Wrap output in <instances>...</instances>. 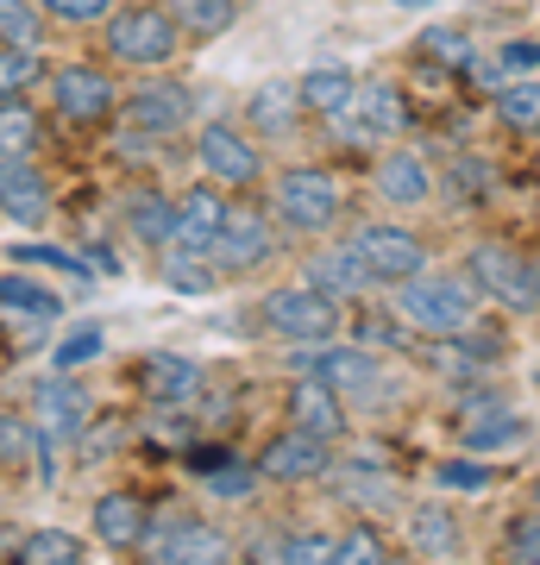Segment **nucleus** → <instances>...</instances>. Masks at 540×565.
Returning a JSON list of instances; mask_svg holds the SVG:
<instances>
[{
  "label": "nucleus",
  "mask_w": 540,
  "mask_h": 565,
  "mask_svg": "<svg viewBox=\"0 0 540 565\" xmlns=\"http://www.w3.org/2000/svg\"><path fill=\"white\" fill-rule=\"evenodd\" d=\"M396 302H390V315H396L409 333H421V340H459V333H472L478 327V289H472V277H409L390 289Z\"/></svg>",
  "instance_id": "f257e3e1"
},
{
  "label": "nucleus",
  "mask_w": 540,
  "mask_h": 565,
  "mask_svg": "<svg viewBox=\"0 0 540 565\" xmlns=\"http://www.w3.org/2000/svg\"><path fill=\"white\" fill-rule=\"evenodd\" d=\"M271 214L296 239H327L346 221V182L327 163H289L271 177Z\"/></svg>",
  "instance_id": "f03ea898"
},
{
  "label": "nucleus",
  "mask_w": 540,
  "mask_h": 565,
  "mask_svg": "<svg viewBox=\"0 0 540 565\" xmlns=\"http://www.w3.org/2000/svg\"><path fill=\"white\" fill-rule=\"evenodd\" d=\"M465 277L484 302L509 308V315H534L540 308V264L509 239H478L465 252Z\"/></svg>",
  "instance_id": "7ed1b4c3"
},
{
  "label": "nucleus",
  "mask_w": 540,
  "mask_h": 565,
  "mask_svg": "<svg viewBox=\"0 0 540 565\" xmlns=\"http://www.w3.org/2000/svg\"><path fill=\"white\" fill-rule=\"evenodd\" d=\"M177 51H182V25L158 0L107 13V57L126 63V70H163V63H177Z\"/></svg>",
  "instance_id": "20e7f679"
},
{
  "label": "nucleus",
  "mask_w": 540,
  "mask_h": 565,
  "mask_svg": "<svg viewBox=\"0 0 540 565\" xmlns=\"http://www.w3.org/2000/svg\"><path fill=\"white\" fill-rule=\"evenodd\" d=\"M258 321L264 333H277L289 345H315V340H333L340 333V302L320 296L315 282H283L258 302Z\"/></svg>",
  "instance_id": "39448f33"
},
{
  "label": "nucleus",
  "mask_w": 540,
  "mask_h": 565,
  "mask_svg": "<svg viewBox=\"0 0 540 565\" xmlns=\"http://www.w3.org/2000/svg\"><path fill=\"white\" fill-rule=\"evenodd\" d=\"M289 371L296 377H315V384L340 390V396H371L383 384V359L371 345H340V340H315V345H296L289 352Z\"/></svg>",
  "instance_id": "423d86ee"
},
{
  "label": "nucleus",
  "mask_w": 540,
  "mask_h": 565,
  "mask_svg": "<svg viewBox=\"0 0 540 565\" xmlns=\"http://www.w3.org/2000/svg\"><path fill=\"white\" fill-rule=\"evenodd\" d=\"M346 245L359 252L364 270H371V282H383V289L421 277L427 258H434V245L421 239V233H409L402 221H364V226H352V239Z\"/></svg>",
  "instance_id": "0eeeda50"
},
{
  "label": "nucleus",
  "mask_w": 540,
  "mask_h": 565,
  "mask_svg": "<svg viewBox=\"0 0 540 565\" xmlns=\"http://www.w3.org/2000/svg\"><path fill=\"white\" fill-rule=\"evenodd\" d=\"M195 163L208 182H221V189H258L264 182V151L252 132H240V126L226 120H208L195 132Z\"/></svg>",
  "instance_id": "6e6552de"
},
{
  "label": "nucleus",
  "mask_w": 540,
  "mask_h": 565,
  "mask_svg": "<svg viewBox=\"0 0 540 565\" xmlns=\"http://www.w3.org/2000/svg\"><path fill=\"white\" fill-rule=\"evenodd\" d=\"M333 471V440H320V434H308V427H277L271 440L258 446V478L264 484H315V478H327Z\"/></svg>",
  "instance_id": "1a4fd4ad"
},
{
  "label": "nucleus",
  "mask_w": 540,
  "mask_h": 565,
  "mask_svg": "<svg viewBox=\"0 0 540 565\" xmlns=\"http://www.w3.org/2000/svg\"><path fill=\"white\" fill-rule=\"evenodd\" d=\"M453 427H459L465 452H497V446L521 440V415L516 403L490 384H459V403H453Z\"/></svg>",
  "instance_id": "9d476101"
},
{
  "label": "nucleus",
  "mask_w": 540,
  "mask_h": 565,
  "mask_svg": "<svg viewBox=\"0 0 540 565\" xmlns=\"http://www.w3.org/2000/svg\"><path fill=\"white\" fill-rule=\"evenodd\" d=\"M208 258H221L226 270H258V264L277 258V214H271V202H233L226 207V226L221 239H214V252Z\"/></svg>",
  "instance_id": "9b49d317"
},
{
  "label": "nucleus",
  "mask_w": 540,
  "mask_h": 565,
  "mask_svg": "<svg viewBox=\"0 0 540 565\" xmlns=\"http://www.w3.org/2000/svg\"><path fill=\"white\" fill-rule=\"evenodd\" d=\"M51 102L70 126H100L107 114H120V82L95 70V63H63L57 76H51Z\"/></svg>",
  "instance_id": "f8f14e48"
},
{
  "label": "nucleus",
  "mask_w": 540,
  "mask_h": 565,
  "mask_svg": "<svg viewBox=\"0 0 540 565\" xmlns=\"http://www.w3.org/2000/svg\"><path fill=\"white\" fill-rule=\"evenodd\" d=\"M371 189H378L383 207H427L441 195V177H434V163L421 158L415 145L390 139V151L371 163Z\"/></svg>",
  "instance_id": "ddd939ff"
},
{
  "label": "nucleus",
  "mask_w": 540,
  "mask_h": 565,
  "mask_svg": "<svg viewBox=\"0 0 540 565\" xmlns=\"http://www.w3.org/2000/svg\"><path fill=\"white\" fill-rule=\"evenodd\" d=\"M120 114H126L133 132H145V139H170V132H182V126L195 120V95H189L182 82H139L120 102Z\"/></svg>",
  "instance_id": "4468645a"
},
{
  "label": "nucleus",
  "mask_w": 540,
  "mask_h": 565,
  "mask_svg": "<svg viewBox=\"0 0 540 565\" xmlns=\"http://www.w3.org/2000/svg\"><path fill=\"white\" fill-rule=\"evenodd\" d=\"M327 484L346 509H364V515H383V509H402V478L383 471L378 459H346L327 471Z\"/></svg>",
  "instance_id": "2eb2a0df"
},
{
  "label": "nucleus",
  "mask_w": 540,
  "mask_h": 565,
  "mask_svg": "<svg viewBox=\"0 0 540 565\" xmlns=\"http://www.w3.org/2000/svg\"><path fill=\"white\" fill-rule=\"evenodd\" d=\"M145 553L163 565H221V559H233V541L208 522H170V527L145 534Z\"/></svg>",
  "instance_id": "dca6fc26"
},
{
  "label": "nucleus",
  "mask_w": 540,
  "mask_h": 565,
  "mask_svg": "<svg viewBox=\"0 0 540 565\" xmlns=\"http://www.w3.org/2000/svg\"><path fill=\"white\" fill-rule=\"evenodd\" d=\"M32 415H39V434L76 440L82 427H88V390H82L70 371H51V377L32 384Z\"/></svg>",
  "instance_id": "f3484780"
},
{
  "label": "nucleus",
  "mask_w": 540,
  "mask_h": 565,
  "mask_svg": "<svg viewBox=\"0 0 540 565\" xmlns=\"http://www.w3.org/2000/svg\"><path fill=\"white\" fill-rule=\"evenodd\" d=\"M0 214L13 226H44L51 221V182L32 158H0Z\"/></svg>",
  "instance_id": "a211bd4d"
},
{
  "label": "nucleus",
  "mask_w": 540,
  "mask_h": 565,
  "mask_svg": "<svg viewBox=\"0 0 540 565\" xmlns=\"http://www.w3.org/2000/svg\"><path fill=\"white\" fill-rule=\"evenodd\" d=\"M352 120H359L371 139H402V132L415 126V102H409V88L390 82V76L359 82V95H352Z\"/></svg>",
  "instance_id": "6ab92c4d"
},
{
  "label": "nucleus",
  "mask_w": 540,
  "mask_h": 565,
  "mask_svg": "<svg viewBox=\"0 0 540 565\" xmlns=\"http://www.w3.org/2000/svg\"><path fill=\"white\" fill-rule=\"evenodd\" d=\"M402 522H409V553H421V559H459L465 553V522L453 503H409Z\"/></svg>",
  "instance_id": "aec40b11"
},
{
  "label": "nucleus",
  "mask_w": 540,
  "mask_h": 565,
  "mask_svg": "<svg viewBox=\"0 0 540 565\" xmlns=\"http://www.w3.org/2000/svg\"><path fill=\"white\" fill-rule=\"evenodd\" d=\"M245 120L258 139H289L301 120H308V107H301V82L296 76H271L252 88V102H245Z\"/></svg>",
  "instance_id": "412c9836"
},
{
  "label": "nucleus",
  "mask_w": 540,
  "mask_h": 565,
  "mask_svg": "<svg viewBox=\"0 0 540 565\" xmlns=\"http://www.w3.org/2000/svg\"><path fill=\"white\" fill-rule=\"evenodd\" d=\"M95 541L114 546V553H139L145 534H151V509H145V497H133V490H107V497H95Z\"/></svg>",
  "instance_id": "4be33fe9"
},
{
  "label": "nucleus",
  "mask_w": 540,
  "mask_h": 565,
  "mask_svg": "<svg viewBox=\"0 0 540 565\" xmlns=\"http://www.w3.org/2000/svg\"><path fill=\"white\" fill-rule=\"evenodd\" d=\"M296 82H301V107H308V120H346V114H352V95H359L352 63H340V57L308 63Z\"/></svg>",
  "instance_id": "5701e85b"
},
{
  "label": "nucleus",
  "mask_w": 540,
  "mask_h": 565,
  "mask_svg": "<svg viewBox=\"0 0 540 565\" xmlns=\"http://www.w3.org/2000/svg\"><path fill=\"white\" fill-rule=\"evenodd\" d=\"M301 282H315L320 296H333V302H359L364 289H378L352 245H320L315 258L301 264Z\"/></svg>",
  "instance_id": "b1692460"
},
{
  "label": "nucleus",
  "mask_w": 540,
  "mask_h": 565,
  "mask_svg": "<svg viewBox=\"0 0 540 565\" xmlns=\"http://www.w3.org/2000/svg\"><path fill=\"white\" fill-rule=\"evenodd\" d=\"M289 422L320 434V440H346V396L315 384V377H296V390H289Z\"/></svg>",
  "instance_id": "393cba45"
},
{
  "label": "nucleus",
  "mask_w": 540,
  "mask_h": 565,
  "mask_svg": "<svg viewBox=\"0 0 540 565\" xmlns=\"http://www.w3.org/2000/svg\"><path fill=\"white\" fill-rule=\"evenodd\" d=\"M226 195H221V182H201V189H189L177 202V239L182 245H201V252H214V239H221V226H226Z\"/></svg>",
  "instance_id": "a878e982"
},
{
  "label": "nucleus",
  "mask_w": 540,
  "mask_h": 565,
  "mask_svg": "<svg viewBox=\"0 0 540 565\" xmlns=\"http://www.w3.org/2000/svg\"><path fill=\"white\" fill-rule=\"evenodd\" d=\"M126 226H133V239L151 245V252H163V245H177V202L163 195V189H151V182H139L133 195H126Z\"/></svg>",
  "instance_id": "bb28decb"
},
{
  "label": "nucleus",
  "mask_w": 540,
  "mask_h": 565,
  "mask_svg": "<svg viewBox=\"0 0 540 565\" xmlns=\"http://www.w3.org/2000/svg\"><path fill=\"white\" fill-rule=\"evenodd\" d=\"M139 390L158 403H189V396H201V364L182 352H151V359H139Z\"/></svg>",
  "instance_id": "cd10ccee"
},
{
  "label": "nucleus",
  "mask_w": 540,
  "mask_h": 565,
  "mask_svg": "<svg viewBox=\"0 0 540 565\" xmlns=\"http://www.w3.org/2000/svg\"><path fill=\"white\" fill-rule=\"evenodd\" d=\"M415 57L427 70H441V76H465L472 63H478V44L465 25H421L415 32Z\"/></svg>",
  "instance_id": "c85d7f7f"
},
{
  "label": "nucleus",
  "mask_w": 540,
  "mask_h": 565,
  "mask_svg": "<svg viewBox=\"0 0 540 565\" xmlns=\"http://www.w3.org/2000/svg\"><path fill=\"white\" fill-rule=\"evenodd\" d=\"M490 114H497L502 132H516V139H534V132H540V82H534V76L502 82L497 95H490Z\"/></svg>",
  "instance_id": "c756f323"
},
{
  "label": "nucleus",
  "mask_w": 540,
  "mask_h": 565,
  "mask_svg": "<svg viewBox=\"0 0 540 565\" xmlns=\"http://www.w3.org/2000/svg\"><path fill=\"white\" fill-rule=\"evenodd\" d=\"M13 559L20 565H82L88 559V541L70 534V527H32L13 541Z\"/></svg>",
  "instance_id": "7c9ffc66"
},
{
  "label": "nucleus",
  "mask_w": 540,
  "mask_h": 565,
  "mask_svg": "<svg viewBox=\"0 0 540 565\" xmlns=\"http://www.w3.org/2000/svg\"><path fill=\"white\" fill-rule=\"evenodd\" d=\"M170 13H177L182 39H221V32H233V20H240V0H163Z\"/></svg>",
  "instance_id": "2f4dec72"
},
{
  "label": "nucleus",
  "mask_w": 540,
  "mask_h": 565,
  "mask_svg": "<svg viewBox=\"0 0 540 565\" xmlns=\"http://www.w3.org/2000/svg\"><path fill=\"white\" fill-rule=\"evenodd\" d=\"M163 282L170 289H182V296H208L214 282H221V270L208 264V252L201 245H163Z\"/></svg>",
  "instance_id": "473e14b6"
},
{
  "label": "nucleus",
  "mask_w": 540,
  "mask_h": 565,
  "mask_svg": "<svg viewBox=\"0 0 540 565\" xmlns=\"http://www.w3.org/2000/svg\"><path fill=\"white\" fill-rule=\"evenodd\" d=\"M39 114L20 102V95H0V158H32V145H39Z\"/></svg>",
  "instance_id": "72a5a7b5"
},
{
  "label": "nucleus",
  "mask_w": 540,
  "mask_h": 565,
  "mask_svg": "<svg viewBox=\"0 0 540 565\" xmlns=\"http://www.w3.org/2000/svg\"><path fill=\"white\" fill-rule=\"evenodd\" d=\"M0 308H7V315H25V321H51L63 302L44 289V282H32V277L13 270V277H0Z\"/></svg>",
  "instance_id": "f704fd0d"
},
{
  "label": "nucleus",
  "mask_w": 540,
  "mask_h": 565,
  "mask_svg": "<svg viewBox=\"0 0 540 565\" xmlns=\"http://www.w3.org/2000/svg\"><path fill=\"white\" fill-rule=\"evenodd\" d=\"M390 559V541L378 534V522H352L333 534V565H383Z\"/></svg>",
  "instance_id": "c9c22d12"
},
{
  "label": "nucleus",
  "mask_w": 540,
  "mask_h": 565,
  "mask_svg": "<svg viewBox=\"0 0 540 565\" xmlns=\"http://www.w3.org/2000/svg\"><path fill=\"white\" fill-rule=\"evenodd\" d=\"M32 82H44L39 44H0V95H25Z\"/></svg>",
  "instance_id": "e433bc0d"
},
{
  "label": "nucleus",
  "mask_w": 540,
  "mask_h": 565,
  "mask_svg": "<svg viewBox=\"0 0 540 565\" xmlns=\"http://www.w3.org/2000/svg\"><path fill=\"white\" fill-rule=\"evenodd\" d=\"M44 39V13L32 0H0V44H39Z\"/></svg>",
  "instance_id": "4c0bfd02"
},
{
  "label": "nucleus",
  "mask_w": 540,
  "mask_h": 565,
  "mask_svg": "<svg viewBox=\"0 0 540 565\" xmlns=\"http://www.w3.org/2000/svg\"><path fill=\"white\" fill-rule=\"evenodd\" d=\"M502 559L540 565V509H521L516 522L502 527Z\"/></svg>",
  "instance_id": "58836bf2"
},
{
  "label": "nucleus",
  "mask_w": 540,
  "mask_h": 565,
  "mask_svg": "<svg viewBox=\"0 0 540 565\" xmlns=\"http://www.w3.org/2000/svg\"><path fill=\"white\" fill-rule=\"evenodd\" d=\"M208 490L214 497H252L258 490V459H221L208 471Z\"/></svg>",
  "instance_id": "ea45409f"
},
{
  "label": "nucleus",
  "mask_w": 540,
  "mask_h": 565,
  "mask_svg": "<svg viewBox=\"0 0 540 565\" xmlns=\"http://www.w3.org/2000/svg\"><path fill=\"white\" fill-rule=\"evenodd\" d=\"M434 484L478 497V490H490V465H478V459H441V465H434Z\"/></svg>",
  "instance_id": "a19ab883"
},
{
  "label": "nucleus",
  "mask_w": 540,
  "mask_h": 565,
  "mask_svg": "<svg viewBox=\"0 0 540 565\" xmlns=\"http://www.w3.org/2000/svg\"><path fill=\"white\" fill-rule=\"evenodd\" d=\"M490 57H497V70L509 82H516V76H540V39H502Z\"/></svg>",
  "instance_id": "79ce46f5"
},
{
  "label": "nucleus",
  "mask_w": 540,
  "mask_h": 565,
  "mask_svg": "<svg viewBox=\"0 0 540 565\" xmlns=\"http://www.w3.org/2000/svg\"><path fill=\"white\" fill-rule=\"evenodd\" d=\"M100 327H76V333H70V340H57V352H51V364H57V371H76V364H88L100 352Z\"/></svg>",
  "instance_id": "37998d69"
},
{
  "label": "nucleus",
  "mask_w": 540,
  "mask_h": 565,
  "mask_svg": "<svg viewBox=\"0 0 540 565\" xmlns=\"http://www.w3.org/2000/svg\"><path fill=\"white\" fill-rule=\"evenodd\" d=\"M39 7L63 25H107V7L114 0H39Z\"/></svg>",
  "instance_id": "c03bdc74"
},
{
  "label": "nucleus",
  "mask_w": 540,
  "mask_h": 565,
  "mask_svg": "<svg viewBox=\"0 0 540 565\" xmlns=\"http://www.w3.org/2000/svg\"><path fill=\"white\" fill-rule=\"evenodd\" d=\"M32 440H39V427L25 422V415H13V408H0V459H25Z\"/></svg>",
  "instance_id": "a18cd8bd"
},
{
  "label": "nucleus",
  "mask_w": 540,
  "mask_h": 565,
  "mask_svg": "<svg viewBox=\"0 0 540 565\" xmlns=\"http://www.w3.org/2000/svg\"><path fill=\"white\" fill-rule=\"evenodd\" d=\"M13 258H25V264H57V270H70V277H88L70 252H44V245H25V252H13Z\"/></svg>",
  "instance_id": "49530a36"
},
{
  "label": "nucleus",
  "mask_w": 540,
  "mask_h": 565,
  "mask_svg": "<svg viewBox=\"0 0 540 565\" xmlns=\"http://www.w3.org/2000/svg\"><path fill=\"white\" fill-rule=\"evenodd\" d=\"M390 7H409V13H421V7H441V0H390Z\"/></svg>",
  "instance_id": "de8ad7c7"
},
{
  "label": "nucleus",
  "mask_w": 540,
  "mask_h": 565,
  "mask_svg": "<svg viewBox=\"0 0 540 565\" xmlns=\"http://www.w3.org/2000/svg\"><path fill=\"white\" fill-rule=\"evenodd\" d=\"M528 509H540V471L528 478Z\"/></svg>",
  "instance_id": "09e8293b"
},
{
  "label": "nucleus",
  "mask_w": 540,
  "mask_h": 565,
  "mask_svg": "<svg viewBox=\"0 0 540 565\" xmlns=\"http://www.w3.org/2000/svg\"><path fill=\"white\" fill-rule=\"evenodd\" d=\"M7 541H13V534H7V527H0V546H7Z\"/></svg>",
  "instance_id": "8fccbe9b"
}]
</instances>
